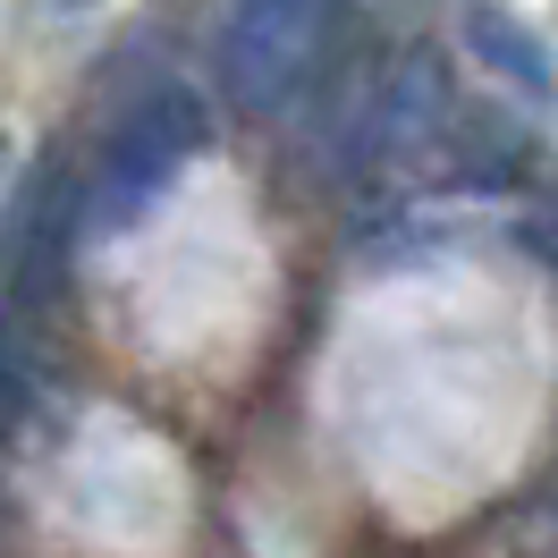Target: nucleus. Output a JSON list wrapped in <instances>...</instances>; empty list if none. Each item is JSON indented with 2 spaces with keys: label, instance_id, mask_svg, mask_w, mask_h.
<instances>
[{
  "label": "nucleus",
  "instance_id": "nucleus-1",
  "mask_svg": "<svg viewBox=\"0 0 558 558\" xmlns=\"http://www.w3.org/2000/svg\"><path fill=\"white\" fill-rule=\"evenodd\" d=\"M339 0H229L220 17V85L245 119H279L330 60Z\"/></svg>",
  "mask_w": 558,
  "mask_h": 558
},
{
  "label": "nucleus",
  "instance_id": "nucleus-2",
  "mask_svg": "<svg viewBox=\"0 0 558 558\" xmlns=\"http://www.w3.org/2000/svg\"><path fill=\"white\" fill-rule=\"evenodd\" d=\"M195 153H204V102H195L186 85L144 94V102L119 119V136L102 144V178L85 186V220H94V229H128Z\"/></svg>",
  "mask_w": 558,
  "mask_h": 558
},
{
  "label": "nucleus",
  "instance_id": "nucleus-3",
  "mask_svg": "<svg viewBox=\"0 0 558 558\" xmlns=\"http://www.w3.org/2000/svg\"><path fill=\"white\" fill-rule=\"evenodd\" d=\"M440 128H449V76H440L432 51H407L398 76L381 85V110H373V153L407 161V153H423Z\"/></svg>",
  "mask_w": 558,
  "mask_h": 558
},
{
  "label": "nucleus",
  "instance_id": "nucleus-4",
  "mask_svg": "<svg viewBox=\"0 0 558 558\" xmlns=\"http://www.w3.org/2000/svg\"><path fill=\"white\" fill-rule=\"evenodd\" d=\"M465 43H474V60H483L490 76H508V85H524V94H550L558 85L550 43L533 35L524 17H508L499 0H474V9H465Z\"/></svg>",
  "mask_w": 558,
  "mask_h": 558
},
{
  "label": "nucleus",
  "instance_id": "nucleus-5",
  "mask_svg": "<svg viewBox=\"0 0 558 558\" xmlns=\"http://www.w3.org/2000/svg\"><path fill=\"white\" fill-rule=\"evenodd\" d=\"M35 398H43V339H35V314L0 296V432H17V423L35 415Z\"/></svg>",
  "mask_w": 558,
  "mask_h": 558
},
{
  "label": "nucleus",
  "instance_id": "nucleus-6",
  "mask_svg": "<svg viewBox=\"0 0 558 558\" xmlns=\"http://www.w3.org/2000/svg\"><path fill=\"white\" fill-rule=\"evenodd\" d=\"M60 9H94V0H60Z\"/></svg>",
  "mask_w": 558,
  "mask_h": 558
}]
</instances>
